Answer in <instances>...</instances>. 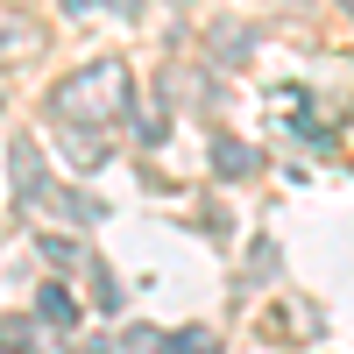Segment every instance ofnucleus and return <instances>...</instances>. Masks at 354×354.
<instances>
[{
	"label": "nucleus",
	"instance_id": "1",
	"mask_svg": "<svg viewBox=\"0 0 354 354\" xmlns=\"http://www.w3.org/2000/svg\"><path fill=\"white\" fill-rule=\"evenodd\" d=\"M128 100H135V78H128L121 57H93V64H78L57 85V113L78 128H106L113 113H128Z\"/></svg>",
	"mask_w": 354,
	"mask_h": 354
},
{
	"label": "nucleus",
	"instance_id": "7",
	"mask_svg": "<svg viewBox=\"0 0 354 354\" xmlns=\"http://www.w3.org/2000/svg\"><path fill=\"white\" fill-rule=\"evenodd\" d=\"M64 8H93V0H64Z\"/></svg>",
	"mask_w": 354,
	"mask_h": 354
},
{
	"label": "nucleus",
	"instance_id": "5",
	"mask_svg": "<svg viewBox=\"0 0 354 354\" xmlns=\"http://www.w3.org/2000/svg\"><path fill=\"white\" fill-rule=\"evenodd\" d=\"M36 255H43V262H57V270H85V248H78V241H64V234H43Z\"/></svg>",
	"mask_w": 354,
	"mask_h": 354
},
{
	"label": "nucleus",
	"instance_id": "4",
	"mask_svg": "<svg viewBox=\"0 0 354 354\" xmlns=\"http://www.w3.org/2000/svg\"><path fill=\"white\" fill-rule=\"evenodd\" d=\"M213 170L220 177H248L255 170V149H248V142H213Z\"/></svg>",
	"mask_w": 354,
	"mask_h": 354
},
{
	"label": "nucleus",
	"instance_id": "8",
	"mask_svg": "<svg viewBox=\"0 0 354 354\" xmlns=\"http://www.w3.org/2000/svg\"><path fill=\"white\" fill-rule=\"evenodd\" d=\"M347 15H354V0H347Z\"/></svg>",
	"mask_w": 354,
	"mask_h": 354
},
{
	"label": "nucleus",
	"instance_id": "3",
	"mask_svg": "<svg viewBox=\"0 0 354 354\" xmlns=\"http://www.w3.org/2000/svg\"><path fill=\"white\" fill-rule=\"evenodd\" d=\"M36 312H43V326H78V298L64 283H43L36 290Z\"/></svg>",
	"mask_w": 354,
	"mask_h": 354
},
{
	"label": "nucleus",
	"instance_id": "2",
	"mask_svg": "<svg viewBox=\"0 0 354 354\" xmlns=\"http://www.w3.org/2000/svg\"><path fill=\"white\" fill-rule=\"evenodd\" d=\"M8 177H15V198H43V156H36V142H15V156H8Z\"/></svg>",
	"mask_w": 354,
	"mask_h": 354
},
{
	"label": "nucleus",
	"instance_id": "6",
	"mask_svg": "<svg viewBox=\"0 0 354 354\" xmlns=\"http://www.w3.org/2000/svg\"><path fill=\"white\" fill-rule=\"evenodd\" d=\"M163 354H220V347H213V333H205V326H185V333L163 340Z\"/></svg>",
	"mask_w": 354,
	"mask_h": 354
}]
</instances>
